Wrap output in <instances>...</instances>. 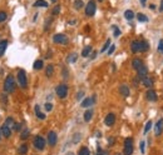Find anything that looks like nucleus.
Returning a JSON list of instances; mask_svg holds the SVG:
<instances>
[{
    "label": "nucleus",
    "instance_id": "nucleus-1",
    "mask_svg": "<svg viewBox=\"0 0 163 155\" xmlns=\"http://www.w3.org/2000/svg\"><path fill=\"white\" fill-rule=\"evenodd\" d=\"M4 90L6 93H13L15 90V79L13 75H8L5 81H4Z\"/></svg>",
    "mask_w": 163,
    "mask_h": 155
},
{
    "label": "nucleus",
    "instance_id": "nucleus-2",
    "mask_svg": "<svg viewBox=\"0 0 163 155\" xmlns=\"http://www.w3.org/2000/svg\"><path fill=\"white\" fill-rule=\"evenodd\" d=\"M68 90L69 89H68V85H66V84H59V85L55 88V93L60 99L66 98V95H68Z\"/></svg>",
    "mask_w": 163,
    "mask_h": 155
},
{
    "label": "nucleus",
    "instance_id": "nucleus-3",
    "mask_svg": "<svg viewBox=\"0 0 163 155\" xmlns=\"http://www.w3.org/2000/svg\"><path fill=\"white\" fill-rule=\"evenodd\" d=\"M124 155H132L133 154V139L132 138H127L124 140V149H123Z\"/></svg>",
    "mask_w": 163,
    "mask_h": 155
},
{
    "label": "nucleus",
    "instance_id": "nucleus-4",
    "mask_svg": "<svg viewBox=\"0 0 163 155\" xmlns=\"http://www.w3.org/2000/svg\"><path fill=\"white\" fill-rule=\"evenodd\" d=\"M33 144H34V146L38 149V150H43L45 148V139L43 136L40 135H36L34 138V141H33Z\"/></svg>",
    "mask_w": 163,
    "mask_h": 155
},
{
    "label": "nucleus",
    "instance_id": "nucleus-5",
    "mask_svg": "<svg viewBox=\"0 0 163 155\" xmlns=\"http://www.w3.org/2000/svg\"><path fill=\"white\" fill-rule=\"evenodd\" d=\"M18 81H19V85L23 88V89H25L28 85V80H27V74H25L24 70H19L18 73Z\"/></svg>",
    "mask_w": 163,
    "mask_h": 155
},
{
    "label": "nucleus",
    "instance_id": "nucleus-6",
    "mask_svg": "<svg viewBox=\"0 0 163 155\" xmlns=\"http://www.w3.org/2000/svg\"><path fill=\"white\" fill-rule=\"evenodd\" d=\"M95 3L94 0H90V1H88L87 6H85V15L87 16H93L95 14Z\"/></svg>",
    "mask_w": 163,
    "mask_h": 155
},
{
    "label": "nucleus",
    "instance_id": "nucleus-7",
    "mask_svg": "<svg viewBox=\"0 0 163 155\" xmlns=\"http://www.w3.org/2000/svg\"><path fill=\"white\" fill-rule=\"evenodd\" d=\"M53 41L55 44H66L68 43V36H65L64 34H55L53 36Z\"/></svg>",
    "mask_w": 163,
    "mask_h": 155
},
{
    "label": "nucleus",
    "instance_id": "nucleus-8",
    "mask_svg": "<svg viewBox=\"0 0 163 155\" xmlns=\"http://www.w3.org/2000/svg\"><path fill=\"white\" fill-rule=\"evenodd\" d=\"M131 50H132L133 54L142 53V41H139V40L132 41V44H131Z\"/></svg>",
    "mask_w": 163,
    "mask_h": 155
},
{
    "label": "nucleus",
    "instance_id": "nucleus-9",
    "mask_svg": "<svg viewBox=\"0 0 163 155\" xmlns=\"http://www.w3.org/2000/svg\"><path fill=\"white\" fill-rule=\"evenodd\" d=\"M163 133V119L161 118L160 120L157 121L156 127H154V135L156 136H161Z\"/></svg>",
    "mask_w": 163,
    "mask_h": 155
},
{
    "label": "nucleus",
    "instance_id": "nucleus-10",
    "mask_svg": "<svg viewBox=\"0 0 163 155\" xmlns=\"http://www.w3.org/2000/svg\"><path fill=\"white\" fill-rule=\"evenodd\" d=\"M115 123V115L112 114V113H109L106 118H104V124L107 125V127H113Z\"/></svg>",
    "mask_w": 163,
    "mask_h": 155
},
{
    "label": "nucleus",
    "instance_id": "nucleus-11",
    "mask_svg": "<svg viewBox=\"0 0 163 155\" xmlns=\"http://www.w3.org/2000/svg\"><path fill=\"white\" fill-rule=\"evenodd\" d=\"M57 140H58V135L55 131H49L48 134V143L50 146H54L57 144Z\"/></svg>",
    "mask_w": 163,
    "mask_h": 155
},
{
    "label": "nucleus",
    "instance_id": "nucleus-12",
    "mask_svg": "<svg viewBox=\"0 0 163 155\" xmlns=\"http://www.w3.org/2000/svg\"><path fill=\"white\" fill-rule=\"evenodd\" d=\"M95 99H97V96H95V95H93L92 98H85V99L80 103V105H82L83 108H88V106H90L92 104L95 103Z\"/></svg>",
    "mask_w": 163,
    "mask_h": 155
},
{
    "label": "nucleus",
    "instance_id": "nucleus-13",
    "mask_svg": "<svg viewBox=\"0 0 163 155\" xmlns=\"http://www.w3.org/2000/svg\"><path fill=\"white\" fill-rule=\"evenodd\" d=\"M146 96H147V100H149V101H152V103H154V101H157L158 100L157 93L154 90H152V89H149L147 93H146Z\"/></svg>",
    "mask_w": 163,
    "mask_h": 155
},
{
    "label": "nucleus",
    "instance_id": "nucleus-14",
    "mask_svg": "<svg viewBox=\"0 0 163 155\" xmlns=\"http://www.w3.org/2000/svg\"><path fill=\"white\" fill-rule=\"evenodd\" d=\"M137 75H138V78H139L141 80H143L144 78H147V75H148V69H147V66H142V68L137 72Z\"/></svg>",
    "mask_w": 163,
    "mask_h": 155
},
{
    "label": "nucleus",
    "instance_id": "nucleus-15",
    "mask_svg": "<svg viewBox=\"0 0 163 155\" xmlns=\"http://www.w3.org/2000/svg\"><path fill=\"white\" fill-rule=\"evenodd\" d=\"M1 134L4 135V138H10V135H11V129L9 128V125H6V124L3 125V127H1Z\"/></svg>",
    "mask_w": 163,
    "mask_h": 155
},
{
    "label": "nucleus",
    "instance_id": "nucleus-16",
    "mask_svg": "<svg viewBox=\"0 0 163 155\" xmlns=\"http://www.w3.org/2000/svg\"><path fill=\"white\" fill-rule=\"evenodd\" d=\"M132 66H133V69L138 72V70H139L142 66H144V65H143V61H142L141 59H133L132 60Z\"/></svg>",
    "mask_w": 163,
    "mask_h": 155
},
{
    "label": "nucleus",
    "instance_id": "nucleus-17",
    "mask_svg": "<svg viewBox=\"0 0 163 155\" xmlns=\"http://www.w3.org/2000/svg\"><path fill=\"white\" fill-rule=\"evenodd\" d=\"M119 93H120V95H123L124 98H127L129 95V88L125 85V84H123V85L119 86Z\"/></svg>",
    "mask_w": 163,
    "mask_h": 155
},
{
    "label": "nucleus",
    "instance_id": "nucleus-18",
    "mask_svg": "<svg viewBox=\"0 0 163 155\" xmlns=\"http://www.w3.org/2000/svg\"><path fill=\"white\" fill-rule=\"evenodd\" d=\"M92 50H93V48H92L90 45H87V47H85V48H83V50H82V56H83V58L89 56V55H90V53H92Z\"/></svg>",
    "mask_w": 163,
    "mask_h": 155
},
{
    "label": "nucleus",
    "instance_id": "nucleus-19",
    "mask_svg": "<svg viewBox=\"0 0 163 155\" xmlns=\"http://www.w3.org/2000/svg\"><path fill=\"white\" fill-rule=\"evenodd\" d=\"M33 5H34L35 8H48L49 4L45 1V0H36V1L33 4Z\"/></svg>",
    "mask_w": 163,
    "mask_h": 155
},
{
    "label": "nucleus",
    "instance_id": "nucleus-20",
    "mask_svg": "<svg viewBox=\"0 0 163 155\" xmlns=\"http://www.w3.org/2000/svg\"><path fill=\"white\" fill-rule=\"evenodd\" d=\"M6 47H8V40L0 41V56L4 55V53H5V50H6Z\"/></svg>",
    "mask_w": 163,
    "mask_h": 155
},
{
    "label": "nucleus",
    "instance_id": "nucleus-21",
    "mask_svg": "<svg viewBox=\"0 0 163 155\" xmlns=\"http://www.w3.org/2000/svg\"><path fill=\"white\" fill-rule=\"evenodd\" d=\"M83 118H84V121H90V119L93 118V110H92V109H88V110L84 113V116H83Z\"/></svg>",
    "mask_w": 163,
    "mask_h": 155
},
{
    "label": "nucleus",
    "instance_id": "nucleus-22",
    "mask_svg": "<svg viewBox=\"0 0 163 155\" xmlns=\"http://www.w3.org/2000/svg\"><path fill=\"white\" fill-rule=\"evenodd\" d=\"M53 73H54V66L52 65V64H49L48 66H47V69H45V75H47L48 78H50L53 75Z\"/></svg>",
    "mask_w": 163,
    "mask_h": 155
},
{
    "label": "nucleus",
    "instance_id": "nucleus-23",
    "mask_svg": "<svg viewBox=\"0 0 163 155\" xmlns=\"http://www.w3.org/2000/svg\"><path fill=\"white\" fill-rule=\"evenodd\" d=\"M142 83H143V85L146 88H150V86L153 85V80L150 78H144L143 80H142Z\"/></svg>",
    "mask_w": 163,
    "mask_h": 155
},
{
    "label": "nucleus",
    "instance_id": "nucleus-24",
    "mask_svg": "<svg viewBox=\"0 0 163 155\" xmlns=\"http://www.w3.org/2000/svg\"><path fill=\"white\" fill-rule=\"evenodd\" d=\"M124 18L127 20H132L133 18H134V13H133L132 10H125L124 11Z\"/></svg>",
    "mask_w": 163,
    "mask_h": 155
},
{
    "label": "nucleus",
    "instance_id": "nucleus-25",
    "mask_svg": "<svg viewBox=\"0 0 163 155\" xmlns=\"http://www.w3.org/2000/svg\"><path fill=\"white\" fill-rule=\"evenodd\" d=\"M77 60H78V54H75V53L70 54V55L66 58V61H68V63H75Z\"/></svg>",
    "mask_w": 163,
    "mask_h": 155
},
{
    "label": "nucleus",
    "instance_id": "nucleus-26",
    "mask_svg": "<svg viewBox=\"0 0 163 155\" xmlns=\"http://www.w3.org/2000/svg\"><path fill=\"white\" fill-rule=\"evenodd\" d=\"M35 115H36L40 120H44V119H45V114H43V113H41V111L39 110V105H36V106H35Z\"/></svg>",
    "mask_w": 163,
    "mask_h": 155
},
{
    "label": "nucleus",
    "instance_id": "nucleus-27",
    "mask_svg": "<svg viewBox=\"0 0 163 155\" xmlns=\"http://www.w3.org/2000/svg\"><path fill=\"white\" fill-rule=\"evenodd\" d=\"M137 19H138V22H141V23H147V22H148V18H147L146 15L142 14V13L137 14Z\"/></svg>",
    "mask_w": 163,
    "mask_h": 155
},
{
    "label": "nucleus",
    "instance_id": "nucleus-28",
    "mask_svg": "<svg viewBox=\"0 0 163 155\" xmlns=\"http://www.w3.org/2000/svg\"><path fill=\"white\" fill-rule=\"evenodd\" d=\"M33 68H34L35 70L43 69V60H36V61L34 63V65H33Z\"/></svg>",
    "mask_w": 163,
    "mask_h": 155
},
{
    "label": "nucleus",
    "instance_id": "nucleus-29",
    "mask_svg": "<svg viewBox=\"0 0 163 155\" xmlns=\"http://www.w3.org/2000/svg\"><path fill=\"white\" fill-rule=\"evenodd\" d=\"M148 50H149L148 41L147 40H143V41H142V53H146V51H148Z\"/></svg>",
    "mask_w": 163,
    "mask_h": 155
},
{
    "label": "nucleus",
    "instance_id": "nucleus-30",
    "mask_svg": "<svg viewBox=\"0 0 163 155\" xmlns=\"http://www.w3.org/2000/svg\"><path fill=\"white\" fill-rule=\"evenodd\" d=\"M27 153H28V145L27 144H22V145H20V148H19V154L24 155Z\"/></svg>",
    "mask_w": 163,
    "mask_h": 155
},
{
    "label": "nucleus",
    "instance_id": "nucleus-31",
    "mask_svg": "<svg viewBox=\"0 0 163 155\" xmlns=\"http://www.w3.org/2000/svg\"><path fill=\"white\" fill-rule=\"evenodd\" d=\"M90 152H89V149L87 148V146H83V148H80V150H79V153L78 155H89Z\"/></svg>",
    "mask_w": 163,
    "mask_h": 155
},
{
    "label": "nucleus",
    "instance_id": "nucleus-32",
    "mask_svg": "<svg viewBox=\"0 0 163 155\" xmlns=\"http://www.w3.org/2000/svg\"><path fill=\"white\" fill-rule=\"evenodd\" d=\"M74 8L77 10L82 9V8H83V1H82V0H74Z\"/></svg>",
    "mask_w": 163,
    "mask_h": 155
},
{
    "label": "nucleus",
    "instance_id": "nucleus-33",
    "mask_svg": "<svg viewBox=\"0 0 163 155\" xmlns=\"http://www.w3.org/2000/svg\"><path fill=\"white\" fill-rule=\"evenodd\" d=\"M109 48H111V40L108 39V40L106 41V44L103 45V48H102V50H100V53H104V51H107V50L109 49Z\"/></svg>",
    "mask_w": 163,
    "mask_h": 155
},
{
    "label": "nucleus",
    "instance_id": "nucleus-34",
    "mask_svg": "<svg viewBox=\"0 0 163 155\" xmlns=\"http://www.w3.org/2000/svg\"><path fill=\"white\" fill-rule=\"evenodd\" d=\"M29 134H30V133H29L28 129H25V130H23V133L20 134V138H22V140H25V139H27V138L29 136Z\"/></svg>",
    "mask_w": 163,
    "mask_h": 155
},
{
    "label": "nucleus",
    "instance_id": "nucleus-35",
    "mask_svg": "<svg viewBox=\"0 0 163 155\" xmlns=\"http://www.w3.org/2000/svg\"><path fill=\"white\" fill-rule=\"evenodd\" d=\"M150 128H152V121H147V124L144 127V134H147L150 130Z\"/></svg>",
    "mask_w": 163,
    "mask_h": 155
},
{
    "label": "nucleus",
    "instance_id": "nucleus-36",
    "mask_svg": "<svg viewBox=\"0 0 163 155\" xmlns=\"http://www.w3.org/2000/svg\"><path fill=\"white\" fill-rule=\"evenodd\" d=\"M6 20V13L5 11H0V23H4Z\"/></svg>",
    "mask_w": 163,
    "mask_h": 155
},
{
    "label": "nucleus",
    "instance_id": "nucleus-37",
    "mask_svg": "<svg viewBox=\"0 0 163 155\" xmlns=\"http://www.w3.org/2000/svg\"><path fill=\"white\" fill-rule=\"evenodd\" d=\"M113 30H114V31H113V35H114L115 38L120 35V30H119V29L117 28V26H113Z\"/></svg>",
    "mask_w": 163,
    "mask_h": 155
},
{
    "label": "nucleus",
    "instance_id": "nucleus-38",
    "mask_svg": "<svg viewBox=\"0 0 163 155\" xmlns=\"http://www.w3.org/2000/svg\"><path fill=\"white\" fill-rule=\"evenodd\" d=\"M5 124L6 125H9V127H10V125H11V127H14V120H13V118H10V116H9V118H8L6 119V121H5Z\"/></svg>",
    "mask_w": 163,
    "mask_h": 155
},
{
    "label": "nucleus",
    "instance_id": "nucleus-39",
    "mask_svg": "<svg viewBox=\"0 0 163 155\" xmlns=\"http://www.w3.org/2000/svg\"><path fill=\"white\" fill-rule=\"evenodd\" d=\"M59 13H60V5H57V6L53 9V15H58Z\"/></svg>",
    "mask_w": 163,
    "mask_h": 155
},
{
    "label": "nucleus",
    "instance_id": "nucleus-40",
    "mask_svg": "<svg viewBox=\"0 0 163 155\" xmlns=\"http://www.w3.org/2000/svg\"><path fill=\"white\" fill-rule=\"evenodd\" d=\"M144 146H146V141H141V145H139V148H141V152L142 153H146V148H144Z\"/></svg>",
    "mask_w": 163,
    "mask_h": 155
},
{
    "label": "nucleus",
    "instance_id": "nucleus-41",
    "mask_svg": "<svg viewBox=\"0 0 163 155\" xmlns=\"http://www.w3.org/2000/svg\"><path fill=\"white\" fill-rule=\"evenodd\" d=\"M114 50H115V47H114V45H111V48L109 49H108V55H112V54L113 53H114Z\"/></svg>",
    "mask_w": 163,
    "mask_h": 155
},
{
    "label": "nucleus",
    "instance_id": "nucleus-42",
    "mask_svg": "<svg viewBox=\"0 0 163 155\" xmlns=\"http://www.w3.org/2000/svg\"><path fill=\"white\" fill-rule=\"evenodd\" d=\"M158 51L161 54H163V40L160 41V44H158Z\"/></svg>",
    "mask_w": 163,
    "mask_h": 155
},
{
    "label": "nucleus",
    "instance_id": "nucleus-43",
    "mask_svg": "<svg viewBox=\"0 0 163 155\" xmlns=\"http://www.w3.org/2000/svg\"><path fill=\"white\" fill-rule=\"evenodd\" d=\"M13 129H14L15 131H19L20 129H22V124H14V127H13Z\"/></svg>",
    "mask_w": 163,
    "mask_h": 155
},
{
    "label": "nucleus",
    "instance_id": "nucleus-44",
    "mask_svg": "<svg viewBox=\"0 0 163 155\" xmlns=\"http://www.w3.org/2000/svg\"><path fill=\"white\" fill-rule=\"evenodd\" d=\"M52 109H53V105H52L50 103H47V104H45V110H47V111H50Z\"/></svg>",
    "mask_w": 163,
    "mask_h": 155
},
{
    "label": "nucleus",
    "instance_id": "nucleus-45",
    "mask_svg": "<svg viewBox=\"0 0 163 155\" xmlns=\"http://www.w3.org/2000/svg\"><path fill=\"white\" fill-rule=\"evenodd\" d=\"M83 96H84V91H79L78 95H77V100H82Z\"/></svg>",
    "mask_w": 163,
    "mask_h": 155
},
{
    "label": "nucleus",
    "instance_id": "nucleus-46",
    "mask_svg": "<svg viewBox=\"0 0 163 155\" xmlns=\"http://www.w3.org/2000/svg\"><path fill=\"white\" fill-rule=\"evenodd\" d=\"M97 153H98V155H108V153H107V152H103V150L100 149L99 146H98V152H97Z\"/></svg>",
    "mask_w": 163,
    "mask_h": 155
},
{
    "label": "nucleus",
    "instance_id": "nucleus-47",
    "mask_svg": "<svg viewBox=\"0 0 163 155\" xmlns=\"http://www.w3.org/2000/svg\"><path fill=\"white\" fill-rule=\"evenodd\" d=\"M139 80H141V79L137 76V78H134V79H133V83H134L136 85H138V84H139Z\"/></svg>",
    "mask_w": 163,
    "mask_h": 155
},
{
    "label": "nucleus",
    "instance_id": "nucleus-48",
    "mask_svg": "<svg viewBox=\"0 0 163 155\" xmlns=\"http://www.w3.org/2000/svg\"><path fill=\"white\" fill-rule=\"evenodd\" d=\"M139 1H141V5L143 6V8H144L146 5H147V0H139Z\"/></svg>",
    "mask_w": 163,
    "mask_h": 155
},
{
    "label": "nucleus",
    "instance_id": "nucleus-49",
    "mask_svg": "<svg viewBox=\"0 0 163 155\" xmlns=\"http://www.w3.org/2000/svg\"><path fill=\"white\" fill-rule=\"evenodd\" d=\"M160 11H163V0H161V5H160Z\"/></svg>",
    "mask_w": 163,
    "mask_h": 155
},
{
    "label": "nucleus",
    "instance_id": "nucleus-50",
    "mask_svg": "<svg viewBox=\"0 0 163 155\" xmlns=\"http://www.w3.org/2000/svg\"><path fill=\"white\" fill-rule=\"evenodd\" d=\"M63 75H64V76H68V70H63Z\"/></svg>",
    "mask_w": 163,
    "mask_h": 155
},
{
    "label": "nucleus",
    "instance_id": "nucleus-51",
    "mask_svg": "<svg viewBox=\"0 0 163 155\" xmlns=\"http://www.w3.org/2000/svg\"><path fill=\"white\" fill-rule=\"evenodd\" d=\"M95 56H97V53H95V51H94L93 54H92V56H90V59H94V58H95Z\"/></svg>",
    "mask_w": 163,
    "mask_h": 155
},
{
    "label": "nucleus",
    "instance_id": "nucleus-52",
    "mask_svg": "<svg viewBox=\"0 0 163 155\" xmlns=\"http://www.w3.org/2000/svg\"><path fill=\"white\" fill-rule=\"evenodd\" d=\"M113 140H114L113 138H111V139H109V145H113Z\"/></svg>",
    "mask_w": 163,
    "mask_h": 155
},
{
    "label": "nucleus",
    "instance_id": "nucleus-53",
    "mask_svg": "<svg viewBox=\"0 0 163 155\" xmlns=\"http://www.w3.org/2000/svg\"><path fill=\"white\" fill-rule=\"evenodd\" d=\"M52 3H57V0H52Z\"/></svg>",
    "mask_w": 163,
    "mask_h": 155
},
{
    "label": "nucleus",
    "instance_id": "nucleus-54",
    "mask_svg": "<svg viewBox=\"0 0 163 155\" xmlns=\"http://www.w3.org/2000/svg\"><path fill=\"white\" fill-rule=\"evenodd\" d=\"M0 136H1V128H0Z\"/></svg>",
    "mask_w": 163,
    "mask_h": 155
},
{
    "label": "nucleus",
    "instance_id": "nucleus-55",
    "mask_svg": "<svg viewBox=\"0 0 163 155\" xmlns=\"http://www.w3.org/2000/svg\"><path fill=\"white\" fill-rule=\"evenodd\" d=\"M98 1H103V0H98Z\"/></svg>",
    "mask_w": 163,
    "mask_h": 155
}]
</instances>
